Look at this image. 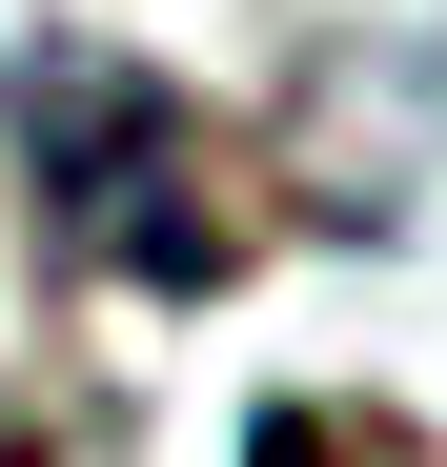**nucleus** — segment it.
I'll return each mask as SVG.
<instances>
[{
    "label": "nucleus",
    "mask_w": 447,
    "mask_h": 467,
    "mask_svg": "<svg viewBox=\"0 0 447 467\" xmlns=\"http://www.w3.org/2000/svg\"><path fill=\"white\" fill-rule=\"evenodd\" d=\"M0 163H21L41 265H82V285H163V305H203L224 265H244L183 82H163V61H122V41H21V61H0Z\"/></svg>",
    "instance_id": "nucleus-1"
}]
</instances>
